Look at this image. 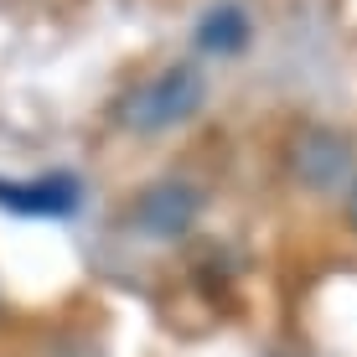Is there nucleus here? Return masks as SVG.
Listing matches in <instances>:
<instances>
[{"label":"nucleus","instance_id":"5","mask_svg":"<svg viewBox=\"0 0 357 357\" xmlns=\"http://www.w3.org/2000/svg\"><path fill=\"white\" fill-rule=\"evenodd\" d=\"M249 36H254V21H249V10L238 6V0H218V6H207L202 16H197V52H207V57H238L243 47H249Z\"/></svg>","mask_w":357,"mask_h":357},{"label":"nucleus","instance_id":"6","mask_svg":"<svg viewBox=\"0 0 357 357\" xmlns=\"http://www.w3.org/2000/svg\"><path fill=\"white\" fill-rule=\"evenodd\" d=\"M347 223L357 228V181H352V187H347Z\"/></svg>","mask_w":357,"mask_h":357},{"label":"nucleus","instance_id":"4","mask_svg":"<svg viewBox=\"0 0 357 357\" xmlns=\"http://www.w3.org/2000/svg\"><path fill=\"white\" fill-rule=\"evenodd\" d=\"M0 207L21 218H68L78 207V181L68 171H52V176H31V181H6L0 176Z\"/></svg>","mask_w":357,"mask_h":357},{"label":"nucleus","instance_id":"1","mask_svg":"<svg viewBox=\"0 0 357 357\" xmlns=\"http://www.w3.org/2000/svg\"><path fill=\"white\" fill-rule=\"evenodd\" d=\"M207 104V78L197 63H171L161 73H151L145 83L119 98V125L135 135H166L176 125H187L197 109Z\"/></svg>","mask_w":357,"mask_h":357},{"label":"nucleus","instance_id":"2","mask_svg":"<svg viewBox=\"0 0 357 357\" xmlns=\"http://www.w3.org/2000/svg\"><path fill=\"white\" fill-rule=\"evenodd\" d=\"M197 213H202V197H197L192 181L161 176V181H151V187L130 202V228L145 233V238L171 243V238H181V233L197 223Z\"/></svg>","mask_w":357,"mask_h":357},{"label":"nucleus","instance_id":"3","mask_svg":"<svg viewBox=\"0 0 357 357\" xmlns=\"http://www.w3.org/2000/svg\"><path fill=\"white\" fill-rule=\"evenodd\" d=\"M290 166H295V181L311 192H331L352 176V145L342 130H326V125H311L295 135L290 145Z\"/></svg>","mask_w":357,"mask_h":357}]
</instances>
